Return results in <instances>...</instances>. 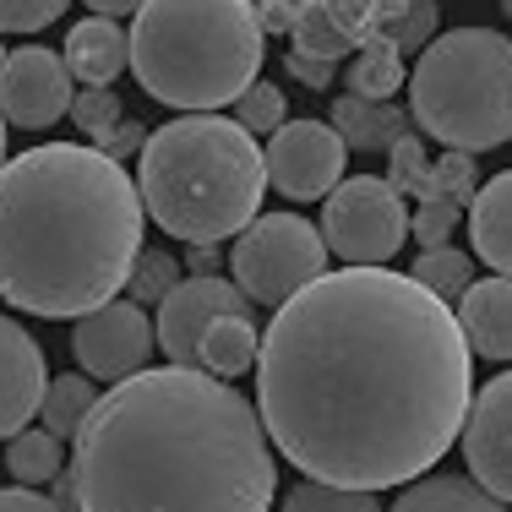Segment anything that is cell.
I'll return each mask as SVG.
<instances>
[{"instance_id": "cell-27", "label": "cell", "mask_w": 512, "mask_h": 512, "mask_svg": "<svg viewBox=\"0 0 512 512\" xmlns=\"http://www.w3.org/2000/svg\"><path fill=\"white\" fill-rule=\"evenodd\" d=\"M180 284H186V262H180V256H169V251H142L137 267H131L126 295L137 300V306H164V300L175 295Z\"/></svg>"}, {"instance_id": "cell-14", "label": "cell", "mask_w": 512, "mask_h": 512, "mask_svg": "<svg viewBox=\"0 0 512 512\" xmlns=\"http://www.w3.org/2000/svg\"><path fill=\"white\" fill-rule=\"evenodd\" d=\"M44 393H50L44 349L22 322L0 316V442L28 431V420L44 409Z\"/></svg>"}, {"instance_id": "cell-17", "label": "cell", "mask_w": 512, "mask_h": 512, "mask_svg": "<svg viewBox=\"0 0 512 512\" xmlns=\"http://www.w3.org/2000/svg\"><path fill=\"white\" fill-rule=\"evenodd\" d=\"M327 120H333L338 137H344L355 153H393L409 131H420L409 109H398L393 99H360V93L333 99V115Z\"/></svg>"}, {"instance_id": "cell-41", "label": "cell", "mask_w": 512, "mask_h": 512, "mask_svg": "<svg viewBox=\"0 0 512 512\" xmlns=\"http://www.w3.org/2000/svg\"><path fill=\"white\" fill-rule=\"evenodd\" d=\"M82 6H88L93 17H137L148 0H82Z\"/></svg>"}, {"instance_id": "cell-15", "label": "cell", "mask_w": 512, "mask_h": 512, "mask_svg": "<svg viewBox=\"0 0 512 512\" xmlns=\"http://www.w3.org/2000/svg\"><path fill=\"white\" fill-rule=\"evenodd\" d=\"M458 327L474 355L512 360V278H474V289L458 300Z\"/></svg>"}, {"instance_id": "cell-29", "label": "cell", "mask_w": 512, "mask_h": 512, "mask_svg": "<svg viewBox=\"0 0 512 512\" xmlns=\"http://www.w3.org/2000/svg\"><path fill=\"white\" fill-rule=\"evenodd\" d=\"M284 512H382L376 491H349V485H322V480H300L284 496Z\"/></svg>"}, {"instance_id": "cell-7", "label": "cell", "mask_w": 512, "mask_h": 512, "mask_svg": "<svg viewBox=\"0 0 512 512\" xmlns=\"http://www.w3.org/2000/svg\"><path fill=\"white\" fill-rule=\"evenodd\" d=\"M327 235L300 213H267L256 218L246 235L235 240L229 273L246 289L256 306H289L300 289H311L316 278H327Z\"/></svg>"}, {"instance_id": "cell-35", "label": "cell", "mask_w": 512, "mask_h": 512, "mask_svg": "<svg viewBox=\"0 0 512 512\" xmlns=\"http://www.w3.org/2000/svg\"><path fill=\"white\" fill-rule=\"evenodd\" d=\"M327 11H333V17L344 22V28L355 33L360 44H371V33H376V11H382V0H327Z\"/></svg>"}, {"instance_id": "cell-38", "label": "cell", "mask_w": 512, "mask_h": 512, "mask_svg": "<svg viewBox=\"0 0 512 512\" xmlns=\"http://www.w3.org/2000/svg\"><path fill=\"white\" fill-rule=\"evenodd\" d=\"M148 137L153 131L148 126H137V120H120L115 131H109V137L99 142V148L109 153V158H126V153H137V148H148Z\"/></svg>"}, {"instance_id": "cell-6", "label": "cell", "mask_w": 512, "mask_h": 512, "mask_svg": "<svg viewBox=\"0 0 512 512\" xmlns=\"http://www.w3.org/2000/svg\"><path fill=\"white\" fill-rule=\"evenodd\" d=\"M409 115L420 137L458 153L512 142V39L496 28H447L409 71Z\"/></svg>"}, {"instance_id": "cell-10", "label": "cell", "mask_w": 512, "mask_h": 512, "mask_svg": "<svg viewBox=\"0 0 512 512\" xmlns=\"http://www.w3.org/2000/svg\"><path fill=\"white\" fill-rule=\"evenodd\" d=\"M153 349L158 322H148L137 300H109L93 316H77V333H71V355L93 382H126V376L148 371Z\"/></svg>"}, {"instance_id": "cell-33", "label": "cell", "mask_w": 512, "mask_h": 512, "mask_svg": "<svg viewBox=\"0 0 512 512\" xmlns=\"http://www.w3.org/2000/svg\"><path fill=\"white\" fill-rule=\"evenodd\" d=\"M393 169H387V180H393L404 197H425V180H431V164L436 158H425V142H420V131H409L404 142H398L393 153Z\"/></svg>"}, {"instance_id": "cell-30", "label": "cell", "mask_w": 512, "mask_h": 512, "mask_svg": "<svg viewBox=\"0 0 512 512\" xmlns=\"http://www.w3.org/2000/svg\"><path fill=\"white\" fill-rule=\"evenodd\" d=\"M235 120L251 131V137H278V131L289 126L284 88H273V82H251V88L235 99Z\"/></svg>"}, {"instance_id": "cell-23", "label": "cell", "mask_w": 512, "mask_h": 512, "mask_svg": "<svg viewBox=\"0 0 512 512\" xmlns=\"http://www.w3.org/2000/svg\"><path fill=\"white\" fill-rule=\"evenodd\" d=\"M104 393H93V376L88 371H71V376H50V393H44V431H55L60 442H77L82 420L93 414V404H99Z\"/></svg>"}, {"instance_id": "cell-8", "label": "cell", "mask_w": 512, "mask_h": 512, "mask_svg": "<svg viewBox=\"0 0 512 512\" xmlns=\"http://www.w3.org/2000/svg\"><path fill=\"white\" fill-rule=\"evenodd\" d=\"M327 251L349 267H387L414 235L409 197L382 175H349L322 207Z\"/></svg>"}, {"instance_id": "cell-39", "label": "cell", "mask_w": 512, "mask_h": 512, "mask_svg": "<svg viewBox=\"0 0 512 512\" xmlns=\"http://www.w3.org/2000/svg\"><path fill=\"white\" fill-rule=\"evenodd\" d=\"M251 6H256V17H262V28H267V33H289L306 0H251Z\"/></svg>"}, {"instance_id": "cell-4", "label": "cell", "mask_w": 512, "mask_h": 512, "mask_svg": "<svg viewBox=\"0 0 512 512\" xmlns=\"http://www.w3.org/2000/svg\"><path fill=\"white\" fill-rule=\"evenodd\" d=\"M148 218L180 246H224L262 218L267 153L235 115H175L142 148Z\"/></svg>"}, {"instance_id": "cell-20", "label": "cell", "mask_w": 512, "mask_h": 512, "mask_svg": "<svg viewBox=\"0 0 512 512\" xmlns=\"http://www.w3.org/2000/svg\"><path fill=\"white\" fill-rule=\"evenodd\" d=\"M256 360H262V333H256V316H224V322L202 338L197 371H213V376H224V382H235V376L256 371Z\"/></svg>"}, {"instance_id": "cell-11", "label": "cell", "mask_w": 512, "mask_h": 512, "mask_svg": "<svg viewBox=\"0 0 512 512\" xmlns=\"http://www.w3.org/2000/svg\"><path fill=\"white\" fill-rule=\"evenodd\" d=\"M77 99V77H71L66 55L44 50V44H22L0 66V115L22 131H44L60 115H71Z\"/></svg>"}, {"instance_id": "cell-5", "label": "cell", "mask_w": 512, "mask_h": 512, "mask_svg": "<svg viewBox=\"0 0 512 512\" xmlns=\"http://www.w3.org/2000/svg\"><path fill=\"white\" fill-rule=\"evenodd\" d=\"M267 28L251 0H148L131 22V71L180 115L235 109L262 82Z\"/></svg>"}, {"instance_id": "cell-18", "label": "cell", "mask_w": 512, "mask_h": 512, "mask_svg": "<svg viewBox=\"0 0 512 512\" xmlns=\"http://www.w3.org/2000/svg\"><path fill=\"white\" fill-rule=\"evenodd\" d=\"M469 240L491 273L512 278V169L491 175L480 186V197L469 202Z\"/></svg>"}, {"instance_id": "cell-37", "label": "cell", "mask_w": 512, "mask_h": 512, "mask_svg": "<svg viewBox=\"0 0 512 512\" xmlns=\"http://www.w3.org/2000/svg\"><path fill=\"white\" fill-rule=\"evenodd\" d=\"M0 512H66L55 496H39L33 485H6L0 491Z\"/></svg>"}, {"instance_id": "cell-31", "label": "cell", "mask_w": 512, "mask_h": 512, "mask_svg": "<svg viewBox=\"0 0 512 512\" xmlns=\"http://www.w3.org/2000/svg\"><path fill=\"white\" fill-rule=\"evenodd\" d=\"M120 120H126V109H120L115 88H77V99H71V126H77L93 148H99Z\"/></svg>"}, {"instance_id": "cell-26", "label": "cell", "mask_w": 512, "mask_h": 512, "mask_svg": "<svg viewBox=\"0 0 512 512\" xmlns=\"http://www.w3.org/2000/svg\"><path fill=\"white\" fill-rule=\"evenodd\" d=\"M414 284H425L436 300H463L474 289V256L469 251H458V246H431V251H420V262H414Z\"/></svg>"}, {"instance_id": "cell-43", "label": "cell", "mask_w": 512, "mask_h": 512, "mask_svg": "<svg viewBox=\"0 0 512 512\" xmlns=\"http://www.w3.org/2000/svg\"><path fill=\"white\" fill-rule=\"evenodd\" d=\"M6 55H11V50H6V44H0V66H6Z\"/></svg>"}, {"instance_id": "cell-16", "label": "cell", "mask_w": 512, "mask_h": 512, "mask_svg": "<svg viewBox=\"0 0 512 512\" xmlns=\"http://www.w3.org/2000/svg\"><path fill=\"white\" fill-rule=\"evenodd\" d=\"M66 66L82 88H115V77L131 66V33H120L115 17H82L66 33Z\"/></svg>"}, {"instance_id": "cell-32", "label": "cell", "mask_w": 512, "mask_h": 512, "mask_svg": "<svg viewBox=\"0 0 512 512\" xmlns=\"http://www.w3.org/2000/svg\"><path fill=\"white\" fill-rule=\"evenodd\" d=\"M458 224H469V207H458V202L425 197L420 207H414V240H420V251L453 246V229H458Z\"/></svg>"}, {"instance_id": "cell-25", "label": "cell", "mask_w": 512, "mask_h": 512, "mask_svg": "<svg viewBox=\"0 0 512 512\" xmlns=\"http://www.w3.org/2000/svg\"><path fill=\"white\" fill-rule=\"evenodd\" d=\"M404 82H409V71H404V55L393 44L371 39V44H360V55H349V88L360 99H393Z\"/></svg>"}, {"instance_id": "cell-24", "label": "cell", "mask_w": 512, "mask_h": 512, "mask_svg": "<svg viewBox=\"0 0 512 512\" xmlns=\"http://www.w3.org/2000/svg\"><path fill=\"white\" fill-rule=\"evenodd\" d=\"M289 39H295L300 55H316V60H344V55H360V39L344 28V22L327 11V0H306L295 17V28H289Z\"/></svg>"}, {"instance_id": "cell-19", "label": "cell", "mask_w": 512, "mask_h": 512, "mask_svg": "<svg viewBox=\"0 0 512 512\" xmlns=\"http://www.w3.org/2000/svg\"><path fill=\"white\" fill-rule=\"evenodd\" d=\"M387 512H507V502L485 491L474 474H425L404 485Z\"/></svg>"}, {"instance_id": "cell-21", "label": "cell", "mask_w": 512, "mask_h": 512, "mask_svg": "<svg viewBox=\"0 0 512 512\" xmlns=\"http://www.w3.org/2000/svg\"><path fill=\"white\" fill-rule=\"evenodd\" d=\"M371 39L393 44L398 55H425L436 44V0H382Z\"/></svg>"}, {"instance_id": "cell-12", "label": "cell", "mask_w": 512, "mask_h": 512, "mask_svg": "<svg viewBox=\"0 0 512 512\" xmlns=\"http://www.w3.org/2000/svg\"><path fill=\"white\" fill-rule=\"evenodd\" d=\"M256 300L229 278H186L175 295L158 306V349L169 355V365H191L202 360V338L213 333L224 316H251Z\"/></svg>"}, {"instance_id": "cell-22", "label": "cell", "mask_w": 512, "mask_h": 512, "mask_svg": "<svg viewBox=\"0 0 512 512\" xmlns=\"http://www.w3.org/2000/svg\"><path fill=\"white\" fill-rule=\"evenodd\" d=\"M6 469L17 485H55L60 474H66V447H60L55 431H44V425H28L22 436H11L6 442Z\"/></svg>"}, {"instance_id": "cell-13", "label": "cell", "mask_w": 512, "mask_h": 512, "mask_svg": "<svg viewBox=\"0 0 512 512\" xmlns=\"http://www.w3.org/2000/svg\"><path fill=\"white\" fill-rule=\"evenodd\" d=\"M463 463L491 496L512 502V371L491 376L474 393L463 420Z\"/></svg>"}, {"instance_id": "cell-36", "label": "cell", "mask_w": 512, "mask_h": 512, "mask_svg": "<svg viewBox=\"0 0 512 512\" xmlns=\"http://www.w3.org/2000/svg\"><path fill=\"white\" fill-rule=\"evenodd\" d=\"M284 71L300 82V88H311V93L333 88V77H338L333 60H316V55H300V50H289V55H284Z\"/></svg>"}, {"instance_id": "cell-1", "label": "cell", "mask_w": 512, "mask_h": 512, "mask_svg": "<svg viewBox=\"0 0 512 512\" xmlns=\"http://www.w3.org/2000/svg\"><path fill=\"white\" fill-rule=\"evenodd\" d=\"M474 349L458 311L393 267H338L273 311L256 409L306 480L414 485L463 442Z\"/></svg>"}, {"instance_id": "cell-28", "label": "cell", "mask_w": 512, "mask_h": 512, "mask_svg": "<svg viewBox=\"0 0 512 512\" xmlns=\"http://www.w3.org/2000/svg\"><path fill=\"white\" fill-rule=\"evenodd\" d=\"M425 197L469 207L474 197H480V169H474V153L442 148V158L431 164V180H425ZM425 197H420V202H425Z\"/></svg>"}, {"instance_id": "cell-40", "label": "cell", "mask_w": 512, "mask_h": 512, "mask_svg": "<svg viewBox=\"0 0 512 512\" xmlns=\"http://www.w3.org/2000/svg\"><path fill=\"white\" fill-rule=\"evenodd\" d=\"M180 262H186L191 278H218V267H224V251H218V246H186V256H180Z\"/></svg>"}, {"instance_id": "cell-9", "label": "cell", "mask_w": 512, "mask_h": 512, "mask_svg": "<svg viewBox=\"0 0 512 512\" xmlns=\"http://www.w3.org/2000/svg\"><path fill=\"white\" fill-rule=\"evenodd\" d=\"M349 142L333 120H289L278 137H267V180L289 202H327L344 186Z\"/></svg>"}, {"instance_id": "cell-44", "label": "cell", "mask_w": 512, "mask_h": 512, "mask_svg": "<svg viewBox=\"0 0 512 512\" xmlns=\"http://www.w3.org/2000/svg\"><path fill=\"white\" fill-rule=\"evenodd\" d=\"M502 11H507V17H512V0H502Z\"/></svg>"}, {"instance_id": "cell-42", "label": "cell", "mask_w": 512, "mask_h": 512, "mask_svg": "<svg viewBox=\"0 0 512 512\" xmlns=\"http://www.w3.org/2000/svg\"><path fill=\"white\" fill-rule=\"evenodd\" d=\"M6 126H11V120L0 115V164H6Z\"/></svg>"}, {"instance_id": "cell-3", "label": "cell", "mask_w": 512, "mask_h": 512, "mask_svg": "<svg viewBox=\"0 0 512 512\" xmlns=\"http://www.w3.org/2000/svg\"><path fill=\"white\" fill-rule=\"evenodd\" d=\"M142 186L93 142H39L0 164V300L28 316H93L131 284Z\"/></svg>"}, {"instance_id": "cell-2", "label": "cell", "mask_w": 512, "mask_h": 512, "mask_svg": "<svg viewBox=\"0 0 512 512\" xmlns=\"http://www.w3.org/2000/svg\"><path fill=\"white\" fill-rule=\"evenodd\" d=\"M77 512H267L278 463L262 409L213 371L115 382L71 442Z\"/></svg>"}, {"instance_id": "cell-34", "label": "cell", "mask_w": 512, "mask_h": 512, "mask_svg": "<svg viewBox=\"0 0 512 512\" xmlns=\"http://www.w3.org/2000/svg\"><path fill=\"white\" fill-rule=\"evenodd\" d=\"M71 0H0V33H39L66 17Z\"/></svg>"}]
</instances>
